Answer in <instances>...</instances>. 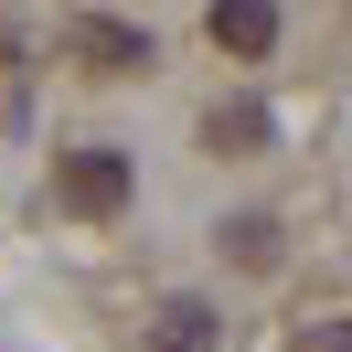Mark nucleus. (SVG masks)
Wrapping results in <instances>:
<instances>
[{
	"instance_id": "obj_1",
	"label": "nucleus",
	"mask_w": 352,
	"mask_h": 352,
	"mask_svg": "<svg viewBox=\"0 0 352 352\" xmlns=\"http://www.w3.org/2000/svg\"><path fill=\"white\" fill-rule=\"evenodd\" d=\"M129 150H65L54 160V192H65V214H86V224H107V214H129Z\"/></svg>"
},
{
	"instance_id": "obj_2",
	"label": "nucleus",
	"mask_w": 352,
	"mask_h": 352,
	"mask_svg": "<svg viewBox=\"0 0 352 352\" xmlns=\"http://www.w3.org/2000/svg\"><path fill=\"white\" fill-rule=\"evenodd\" d=\"M65 54H75L86 75H150V65H160L150 32H139V22H107V11H75V22H65Z\"/></svg>"
},
{
	"instance_id": "obj_3",
	"label": "nucleus",
	"mask_w": 352,
	"mask_h": 352,
	"mask_svg": "<svg viewBox=\"0 0 352 352\" xmlns=\"http://www.w3.org/2000/svg\"><path fill=\"white\" fill-rule=\"evenodd\" d=\"M214 54H235V65H256L267 43H278V0H214Z\"/></svg>"
},
{
	"instance_id": "obj_4",
	"label": "nucleus",
	"mask_w": 352,
	"mask_h": 352,
	"mask_svg": "<svg viewBox=\"0 0 352 352\" xmlns=\"http://www.w3.org/2000/svg\"><path fill=\"white\" fill-rule=\"evenodd\" d=\"M224 342V320L203 299H160V320H150V352H214Z\"/></svg>"
},
{
	"instance_id": "obj_5",
	"label": "nucleus",
	"mask_w": 352,
	"mask_h": 352,
	"mask_svg": "<svg viewBox=\"0 0 352 352\" xmlns=\"http://www.w3.org/2000/svg\"><path fill=\"white\" fill-rule=\"evenodd\" d=\"M224 245H235V267H278V224H267V214H235Z\"/></svg>"
},
{
	"instance_id": "obj_6",
	"label": "nucleus",
	"mask_w": 352,
	"mask_h": 352,
	"mask_svg": "<svg viewBox=\"0 0 352 352\" xmlns=\"http://www.w3.org/2000/svg\"><path fill=\"white\" fill-rule=\"evenodd\" d=\"M256 139H267V107H245V96L214 107V150H256Z\"/></svg>"
},
{
	"instance_id": "obj_7",
	"label": "nucleus",
	"mask_w": 352,
	"mask_h": 352,
	"mask_svg": "<svg viewBox=\"0 0 352 352\" xmlns=\"http://www.w3.org/2000/svg\"><path fill=\"white\" fill-rule=\"evenodd\" d=\"M299 352H352V320H320V331H299Z\"/></svg>"
},
{
	"instance_id": "obj_8",
	"label": "nucleus",
	"mask_w": 352,
	"mask_h": 352,
	"mask_svg": "<svg viewBox=\"0 0 352 352\" xmlns=\"http://www.w3.org/2000/svg\"><path fill=\"white\" fill-rule=\"evenodd\" d=\"M0 118H11V86H0Z\"/></svg>"
}]
</instances>
